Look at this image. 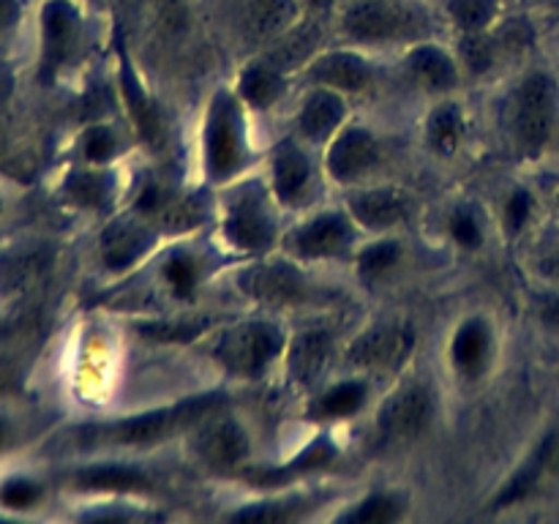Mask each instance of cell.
<instances>
[{
    "label": "cell",
    "mask_w": 559,
    "mask_h": 524,
    "mask_svg": "<svg viewBox=\"0 0 559 524\" xmlns=\"http://www.w3.org/2000/svg\"><path fill=\"white\" fill-rule=\"evenodd\" d=\"M559 129V82L549 71H527L508 104V131L524 158H540Z\"/></svg>",
    "instance_id": "obj_1"
},
{
    "label": "cell",
    "mask_w": 559,
    "mask_h": 524,
    "mask_svg": "<svg viewBox=\"0 0 559 524\" xmlns=\"http://www.w3.org/2000/svg\"><path fill=\"white\" fill-rule=\"evenodd\" d=\"M222 404V396L216 393H205V396L189 398L175 407L153 409V413H140L134 418L115 420L107 426H93V429L82 431L80 440L85 445H156V442L169 440L178 431L189 429L200 418Z\"/></svg>",
    "instance_id": "obj_2"
},
{
    "label": "cell",
    "mask_w": 559,
    "mask_h": 524,
    "mask_svg": "<svg viewBox=\"0 0 559 524\" xmlns=\"http://www.w3.org/2000/svg\"><path fill=\"white\" fill-rule=\"evenodd\" d=\"M202 162L207 178L224 183L240 172L246 162V126L240 96L233 91L213 93L202 123Z\"/></svg>",
    "instance_id": "obj_3"
},
{
    "label": "cell",
    "mask_w": 559,
    "mask_h": 524,
    "mask_svg": "<svg viewBox=\"0 0 559 524\" xmlns=\"http://www.w3.org/2000/svg\"><path fill=\"white\" fill-rule=\"evenodd\" d=\"M344 33L360 44L418 41L429 33L424 11L404 0H360L342 20Z\"/></svg>",
    "instance_id": "obj_4"
},
{
    "label": "cell",
    "mask_w": 559,
    "mask_h": 524,
    "mask_svg": "<svg viewBox=\"0 0 559 524\" xmlns=\"http://www.w3.org/2000/svg\"><path fill=\"white\" fill-rule=\"evenodd\" d=\"M287 349L284 333L273 322L246 320L227 327L216 342V360L235 377H262Z\"/></svg>",
    "instance_id": "obj_5"
},
{
    "label": "cell",
    "mask_w": 559,
    "mask_h": 524,
    "mask_svg": "<svg viewBox=\"0 0 559 524\" xmlns=\"http://www.w3.org/2000/svg\"><path fill=\"white\" fill-rule=\"evenodd\" d=\"M222 233L233 249L246 254H260L276 243V218L265 194L257 186H243L227 202L222 216Z\"/></svg>",
    "instance_id": "obj_6"
},
{
    "label": "cell",
    "mask_w": 559,
    "mask_h": 524,
    "mask_svg": "<svg viewBox=\"0 0 559 524\" xmlns=\"http://www.w3.org/2000/svg\"><path fill=\"white\" fill-rule=\"evenodd\" d=\"M415 331L407 322H377L349 342L347 364L360 371H393L407 364Z\"/></svg>",
    "instance_id": "obj_7"
},
{
    "label": "cell",
    "mask_w": 559,
    "mask_h": 524,
    "mask_svg": "<svg viewBox=\"0 0 559 524\" xmlns=\"http://www.w3.org/2000/svg\"><path fill=\"white\" fill-rule=\"evenodd\" d=\"M355 222L349 213H317L309 222L289 229L284 246L295 260H336L353 249Z\"/></svg>",
    "instance_id": "obj_8"
},
{
    "label": "cell",
    "mask_w": 559,
    "mask_h": 524,
    "mask_svg": "<svg viewBox=\"0 0 559 524\" xmlns=\"http://www.w3.org/2000/svg\"><path fill=\"white\" fill-rule=\"evenodd\" d=\"M238 287L249 295L254 303L271 306V309H293L306 300L304 273L289 260H265L254 262L238 276Z\"/></svg>",
    "instance_id": "obj_9"
},
{
    "label": "cell",
    "mask_w": 559,
    "mask_h": 524,
    "mask_svg": "<svg viewBox=\"0 0 559 524\" xmlns=\"http://www.w3.org/2000/svg\"><path fill=\"white\" fill-rule=\"evenodd\" d=\"M435 420V398L424 382L399 385L377 413V429L385 440H415Z\"/></svg>",
    "instance_id": "obj_10"
},
{
    "label": "cell",
    "mask_w": 559,
    "mask_h": 524,
    "mask_svg": "<svg viewBox=\"0 0 559 524\" xmlns=\"http://www.w3.org/2000/svg\"><path fill=\"white\" fill-rule=\"evenodd\" d=\"M382 162V145L374 131L364 126H342L338 134L328 142L325 167L336 183L355 186L374 172Z\"/></svg>",
    "instance_id": "obj_11"
},
{
    "label": "cell",
    "mask_w": 559,
    "mask_h": 524,
    "mask_svg": "<svg viewBox=\"0 0 559 524\" xmlns=\"http://www.w3.org/2000/svg\"><path fill=\"white\" fill-rule=\"evenodd\" d=\"M191 442H194L197 456L218 469L238 467L251 451L249 431L243 429L240 420L229 418L224 413H207L205 418L197 420V431Z\"/></svg>",
    "instance_id": "obj_12"
},
{
    "label": "cell",
    "mask_w": 559,
    "mask_h": 524,
    "mask_svg": "<svg viewBox=\"0 0 559 524\" xmlns=\"http://www.w3.org/2000/svg\"><path fill=\"white\" fill-rule=\"evenodd\" d=\"M347 213L369 233H391L413 216V196L396 186H371L347 196Z\"/></svg>",
    "instance_id": "obj_13"
},
{
    "label": "cell",
    "mask_w": 559,
    "mask_h": 524,
    "mask_svg": "<svg viewBox=\"0 0 559 524\" xmlns=\"http://www.w3.org/2000/svg\"><path fill=\"white\" fill-rule=\"evenodd\" d=\"M306 76L311 85L328 87L342 96L369 91L374 82V66L353 49H331V52H317L306 63Z\"/></svg>",
    "instance_id": "obj_14"
},
{
    "label": "cell",
    "mask_w": 559,
    "mask_h": 524,
    "mask_svg": "<svg viewBox=\"0 0 559 524\" xmlns=\"http://www.w3.org/2000/svg\"><path fill=\"white\" fill-rule=\"evenodd\" d=\"M82 36V16L69 0H49L41 9L44 71H55L74 55Z\"/></svg>",
    "instance_id": "obj_15"
},
{
    "label": "cell",
    "mask_w": 559,
    "mask_h": 524,
    "mask_svg": "<svg viewBox=\"0 0 559 524\" xmlns=\"http://www.w3.org/2000/svg\"><path fill=\"white\" fill-rule=\"evenodd\" d=\"M235 16L246 41L273 44L293 27L298 5L295 0H238Z\"/></svg>",
    "instance_id": "obj_16"
},
{
    "label": "cell",
    "mask_w": 559,
    "mask_h": 524,
    "mask_svg": "<svg viewBox=\"0 0 559 524\" xmlns=\"http://www.w3.org/2000/svg\"><path fill=\"white\" fill-rule=\"evenodd\" d=\"M344 120H347V102H344L342 93L314 87L300 104L295 123H298V134L304 140L322 145V142H331L338 134Z\"/></svg>",
    "instance_id": "obj_17"
},
{
    "label": "cell",
    "mask_w": 559,
    "mask_h": 524,
    "mask_svg": "<svg viewBox=\"0 0 559 524\" xmlns=\"http://www.w3.org/2000/svg\"><path fill=\"white\" fill-rule=\"evenodd\" d=\"M311 180H314V169L304 147L295 142H282L271 162V186L276 200L289 207L300 205L309 196Z\"/></svg>",
    "instance_id": "obj_18"
},
{
    "label": "cell",
    "mask_w": 559,
    "mask_h": 524,
    "mask_svg": "<svg viewBox=\"0 0 559 524\" xmlns=\"http://www.w3.org/2000/svg\"><path fill=\"white\" fill-rule=\"evenodd\" d=\"M404 71L415 85L431 93L451 91L462 80V66L437 44H418V47L409 49L407 58H404Z\"/></svg>",
    "instance_id": "obj_19"
},
{
    "label": "cell",
    "mask_w": 559,
    "mask_h": 524,
    "mask_svg": "<svg viewBox=\"0 0 559 524\" xmlns=\"http://www.w3.org/2000/svg\"><path fill=\"white\" fill-rule=\"evenodd\" d=\"M153 243V233L142 218L126 216L109 224L102 233V260L112 271L134 265Z\"/></svg>",
    "instance_id": "obj_20"
},
{
    "label": "cell",
    "mask_w": 559,
    "mask_h": 524,
    "mask_svg": "<svg viewBox=\"0 0 559 524\" xmlns=\"http://www.w3.org/2000/svg\"><path fill=\"white\" fill-rule=\"evenodd\" d=\"M120 91H123L126 107H129L134 129L140 131L142 140L153 147L164 145V140H167V126H164L162 109H158V104L147 96L142 82L136 80L134 69H131V63L126 60V55H120Z\"/></svg>",
    "instance_id": "obj_21"
},
{
    "label": "cell",
    "mask_w": 559,
    "mask_h": 524,
    "mask_svg": "<svg viewBox=\"0 0 559 524\" xmlns=\"http://www.w3.org/2000/svg\"><path fill=\"white\" fill-rule=\"evenodd\" d=\"M333 355V336L328 331H304L287 344V371L298 385L320 380Z\"/></svg>",
    "instance_id": "obj_22"
},
{
    "label": "cell",
    "mask_w": 559,
    "mask_h": 524,
    "mask_svg": "<svg viewBox=\"0 0 559 524\" xmlns=\"http://www.w3.org/2000/svg\"><path fill=\"white\" fill-rule=\"evenodd\" d=\"M491 355V331L484 320L473 317V320L462 322L459 331L451 338V364L459 369V374L475 377L486 369Z\"/></svg>",
    "instance_id": "obj_23"
},
{
    "label": "cell",
    "mask_w": 559,
    "mask_h": 524,
    "mask_svg": "<svg viewBox=\"0 0 559 524\" xmlns=\"http://www.w3.org/2000/svg\"><path fill=\"white\" fill-rule=\"evenodd\" d=\"M235 93L251 109H271L284 93V71L265 58L254 60L240 71Z\"/></svg>",
    "instance_id": "obj_24"
},
{
    "label": "cell",
    "mask_w": 559,
    "mask_h": 524,
    "mask_svg": "<svg viewBox=\"0 0 559 524\" xmlns=\"http://www.w3.org/2000/svg\"><path fill=\"white\" fill-rule=\"evenodd\" d=\"M333 458H336V445H333L331 440H325V437H322V440L311 442V445L306 448L304 453H298V456H295L293 462L284 464V467L251 469V473H246V478H249L251 484H257V486L289 484V480L300 478V475L328 467V464H333Z\"/></svg>",
    "instance_id": "obj_25"
},
{
    "label": "cell",
    "mask_w": 559,
    "mask_h": 524,
    "mask_svg": "<svg viewBox=\"0 0 559 524\" xmlns=\"http://www.w3.org/2000/svg\"><path fill=\"white\" fill-rule=\"evenodd\" d=\"M426 145L437 156H453L467 136V118L464 109L453 102L437 104L426 118Z\"/></svg>",
    "instance_id": "obj_26"
},
{
    "label": "cell",
    "mask_w": 559,
    "mask_h": 524,
    "mask_svg": "<svg viewBox=\"0 0 559 524\" xmlns=\"http://www.w3.org/2000/svg\"><path fill=\"white\" fill-rule=\"evenodd\" d=\"M366 402L364 380H344L331 385L328 391L317 393L309 402V418L314 420H344L360 413Z\"/></svg>",
    "instance_id": "obj_27"
},
{
    "label": "cell",
    "mask_w": 559,
    "mask_h": 524,
    "mask_svg": "<svg viewBox=\"0 0 559 524\" xmlns=\"http://www.w3.org/2000/svg\"><path fill=\"white\" fill-rule=\"evenodd\" d=\"M320 41V31H317V22L309 20L304 25H293L287 33L273 41V47L267 49L265 60H271L278 69H293V66H304L314 58V47Z\"/></svg>",
    "instance_id": "obj_28"
},
{
    "label": "cell",
    "mask_w": 559,
    "mask_h": 524,
    "mask_svg": "<svg viewBox=\"0 0 559 524\" xmlns=\"http://www.w3.org/2000/svg\"><path fill=\"white\" fill-rule=\"evenodd\" d=\"M76 484L82 489L91 491H145L151 486V480L142 473L129 467H120V464H107V467H91L85 473H80Z\"/></svg>",
    "instance_id": "obj_29"
},
{
    "label": "cell",
    "mask_w": 559,
    "mask_h": 524,
    "mask_svg": "<svg viewBox=\"0 0 559 524\" xmlns=\"http://www.w3.org/2000/svg\"><path fill=\"white\" fill-rule=\"evenodd\" d=\"M448 14L462 33H484L500 20V0H448Z\"/></svg>",
    "instance_id": "obj_30"
},
{
    "label": "cell",
    "mask_w": 559,
    "mask_h": 524,
    "mask_svg": "<svg viewBox=\"0 0 559 524\" xmlns=\"http://www.w3.org/2000/svg\"><path fill=\"white\" fill-rule=\"evenodd\" d=\"M502 52L500 38L491 36L489 31L484 33H462V44H459V60L473 74H486L497 66V58Z\"/></svg>",
    "instance_id": "obj_31"
},
{
    "label": "cell",
    "mask_w": 559,
    "mask_h": 524,
    "mask_svg": "<svg viewBox=\"0 0 559 524\" xmlns=\"http://www.w3.org/2000/svg\"><path fill=\"white\" fill-rule=\"evenodd\" d=\"M162 278L175 298H194L197 287H200V262H197L189 251H175V254H169L167 260H164Z\"/></svg>",
    "instance_id": "obj_32"
},
{
    "label": "cell",
    "mask_w": 559,
    "mask_h": 524,
    "mask_svg": "<svg viewBox=\"0 0 559 524\" xmlns=\"http://www.w3.org/2000/svg\"><path fill=\"white\" fill-rule=\"evenodd\" d=\"M530 267L551 287H559V224L540 229L530 243Z\"/></svg>",
    "instance_id": "obj_33"
},
{
    "label": "cell",
    "mask_w": 559,
    "mask_h": 524,
    "mask_svg": "<svg viewBox=\"0 0 559 524\" xmlns=\"http://www.w3.org/2000/svg\"><path fill=\"white\" fill-rule=\"evenodd\" d=\"M522 469L535 480V484H540L544 478L559 480V420H555V424L549 426V431L540 437V442L535 445V451L530 453L527 462L522 464Z\"/></svg>",
    "instance_id": "obj_34"
},
{
    "label": "cell",
    "mask_w": 559,
    "mask_h": 524,
    "mask_svg": "<svg viewBox=\"0 0 559 524\" xmlns=\"http://www.w3.org/2000/svg\"><path fill=\"white\" fill-rule=\"evenodd\" d=\"M402 260V246L399 240H377V243H369L358 257V276L364 278L366 284L377 282L385 273H391L396 267V262Z\"/></svg>",
    "instance_id": "obj_35"
},
{
    "label": "cell",
    "mask_w": 559,
    "mask_h": 524,
    "mask_svg": "<svg viewBox=\"0 0 559 524\" xmlns=\"http://www.w3.org/2000/svg\"><path fill=\"white\" fill-rule=\"evenodd\" d=\"M404 516V505L393 495H371L360 500L349 513H344L347 522L358 524H388L399 522Z\"/></svg>",
    "instance_id": "obj_36"
},
{
    "label": "cell",
    "mask_w": 559,
    "mask_h": 524,
    "mask_svg": "<svg viewBox=\"0 0 559 524\" xmlns=\"http://www.w3.org/2000/svg\"><path fill=\"white\" fill-rule=\"evenodd\" d=\"M205 218V205L194 196H173L158 213V222L169 229V233H183V229L197 227Z\"/></svg>",
    "instance_id": "obj_37"
},
{
    "label": "cell",
    "mask_w": 559,
    "mask_h": 524,
    "mask_svg": "<svg viewBox=\"0 0 559 524\" xmlns=\"http://www.w3.org/2000/svg\"><path fill=\"white\" fill-rule=\"evenodd\" d=\"M211 325L213 320H207V317H200V320L145 322V325H140V333H145L147 338H156V342H191V338L202 336Z\"/></svg>",
    "instance_id": "obj_38"
},
{
    "label": "cell",
    "mask_w": 559,
    "mask_h": 524,
    "mask_svg": "<svg viewBox=\"0 0 559 524\" xmlns=\"http://www.w3.org/2000/svg\"><path fill=\"white\" fill-rule=\"evenodd\" d=\"M69 194L74 196L76 202H82V205H104L109 194L107 178H104L102 172H76L74 178L69 180Z\"/></svg>",
    "instance_id": "obj_39"
},
{
    "label": "cell",
    "mask_w": 559,
    "mask_h": 524,
    "mask_svg": "<svg viewBox=\"0 0 559 524\" xmlns=\"http://www.w3.org/2000/svg\"><path fill=\"white\" fill-rule=\"evenodd\" d=\"M82 153L91 164H107L118 153V136L109 126H93L82 136Z\"/></svg>",
    "instance_id": "obj_40"
},
{
    "label": "cell",
    "mask_w": 559,
    "mask_h": 524,
    "mask_svg": "<svg viewBox=\"0 0 559 524\" xmlns=\"http://www.w3.org/2000/svg\"><path fill=\"white\" fill-rule=\"evenodd\" d=\"M533 211L535 200L527 189L511 191V196L506 200V207H502V224H506L508 235H522L530 218H533Z\"/></svg>",
    "instance_id": "obj_41"
},
{
    "label": "cell",
    "mask_w": 559,
    "mask_h": 524,
    "mask_svg": "<svg viewBox=\"0 0 559 524\" xmlns=\"http://www.w3.org/2000/svg\"><path fill=\"white\" fill-rule=\"evenodd\" d=\"M448 233L456 240V246L462 249H480L484 246V229H480L478 216L473 211H456L451 218H448Z\"/></svg>",
    "instance_id": "obj_42"
},
{
    "label": "cell",
    "mask_w": 559,
    "mask_h": 524,
    "mask_svg": "<svg viewBox=\"0 0 559 524\" xmlns=\"http://www.w3.org/2000/svg\"><path fill=\"white\" fill-rule=\"evenodd\" d=\"M38 497H41V489H38L33 480H11V484L3 486V491H0V502H3L5 508H31L36 505Z\"/></svg>",
    "instance_id": "obj_43"
},
{
    "label": "cell",
    "mask_w": 559,
    "mask_h": 524,
    "mask_svg": "<svg viewBox=\"0 0 559 524\" xmlns=\"http://www.w3.org/2000/svg\"><path fill=\"white\" fill-rule=\"evenodd\" d=\"M44 267H47V257L38 254V251H36V254L20 257V260H14L9 265V282L20 287V284L33 282V278H36L38 273L44 271Z\"/></svg>",
    "instance_id": "obj_44"
},
{
    "label": "cell",
    "mask_w": 559,
    "mask_h": 524,
    "mask_svg": "<svg viewBox=\"0 0 559 524\" xmlns=\"http://www.w3.org/2000/svg\"><path fill=\"white\" fill-rule=\"evenodd\" d=\"M233 519H249V522H289L295 519V511L287 505H273V508H262V505H251V508H240V511L233 513Z\"/></svg>",
    "instance_id": "obj_45"
},
{
    "label": "cell",
    "mask_w": 559,
    "mask_h": 524,
    "mask_svg": "<svg viewBox=\"0 0 559 524\" xmlns=\"http://www.w3.org/2000/svg\"><path fill=\"white\" fill-rule=\"evenodd\" d=\"M538 320L544 322L549 331L559 333V287H551L538 298Z\"/></svg>",
    "instance_id": "obj_46"
},
{
    "label": "cell",
    "mask_w": 559,
    "mask_h": 524,
    "mask_svg": "<svg viewBox=\"0 0 559 524\" xmlns=\"http://www.w3.org/2000/svg\"><path fill=\"white\" fill-rule=\"evenodd\" d=\"M20 20V3L16 0H0V33L9 31Z\"/></svg>",
    "instance_id": "obj_47"
},
{
    "label": "cell",
    "mask_w": 559,
    "mask_h": 524,
    "mask_svg": "<svg viewBox=\"0 0 559 524\" xmlns=\"http://www.w3.org/2000/svg\"><path fill=\"white\" fill-rule=\"evenodd\" d=\"M331 3H333V0H304L306 9L314 11V14H320V11H325Z\"/></svg>",
    "instance_id": "obj_48"
},
{
    "label": "cell",
    "mask_w": 559,
    "mask_h": 524,
    "mask_svg": "<svg viewBox=\"0 0 559 524\" xmlns=\"http://www.w3.org/2000/svg\"><path fill=\"white\" fill-rule=\"evenodd\" d=\"M0 445H3V429H0Z\"/></svg>",
    "instance_id": "obj_49"
},
{
    "label": "cell",
    "mask_w": 559,
    "mask_h": 524,
    "mask_svg": "<svg viewBox=\"0 0 559 524\" xmlns=\"http://www.w3.org/2000/svg\"><path fill=\"white\" fill-rule=\"evenodd\" d=\"M555 3H557V5H559V0H555Z\"/></svg>",
    "instance_id": "obj_50"
}]
</instances>
